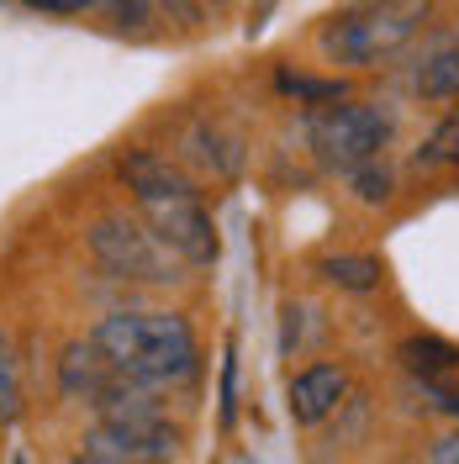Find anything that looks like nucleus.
Listing matches in <instances>:
<instances>
[{
	"instance_id": "1",
	"label": "nucleus",
	"mask_w": 459,
	"mask_h": 464,
	"mask_svg": "<svg viewBox=\"0 0 459 464\" xmlns=\"http://www.w3.org/2000/svg\"><path fill=\"white\" fill-rule=\"evenodd\" d=\"M90 343L101 348V359L116 375L159 385V391L190 380L201 364L196 327L185 322V312H106L90 327Z\"/></svg>"
},
{
	"instance_id": "2",
	"label": "nucleus",
	"mask_w": 459,
	"mask_h": 464,
	"mask_svg": "<svg viewBox=\"0 0 459 464\" xmlns=\"http://www.w3.org/2000/svg\"><path fill=\"white\" fill-rule=\"evenodd\" d=\"M423 16H428V0H354L317 32V48L327 63L375 69L412 48V37L423 32Z\"/></svg>"
},
{
	"instance_id": "3",
	"label": "nucleus",
	"mask_w": 459,
	"mask_h": 464,
	"mask_svg": "<svg viewBox=\"0 0 459 464\" xmlns=\"http://www.w3.org/2000/svg\"><path fill=\"white\" fill-rule=\"evenodd\" d=\"M85 248L101 275H112L122 285H148V290H164L180 280L185 264L174 259L170 248L153 237L143 217H127V211H106L85 227Z\"/></svg>"
},
{
	"instance_id": "4",
	"label": "nucleus",
	"mask_w": 459,
	"mask_h": 464,
	"mask_svg": "<svg viewBox=\"0 0 459 464\" xmlns=\"http://www.w3.org/2000/svg\"><path fill=\"white\" fill-rule=\"evenodd\" d=\"M396 138V116L386 111L380 101H333L327 111L312 121V148L317 159L327 164V169H359V164H370V159H386V148Z\"/></svg>"
},
{
	"instance_id": "5",
	"label": "nucleus",
	"mask_w": 459,
	"mask_h": 464,
	"mask_svg": "<svg viewBox=\"0 0 459 464\" xmlns=\"http://www.w3.org/2000/svg\"><path fill=\"white\" fill-rule=\"evenodd\" d=\"M138 217H143L153 237L170 248L185 269H211L217 254H222V237H217V222L201 206V190L185 185V190H164V196H148V201H132Z\"/></svg>"
},
{
	"instance_id": "6",
	"label": "nucleus",
	"mask_w": 459,
	"mask_h": 464,
	"mask_svg": "<svg viewBox=\"0 0 459 464\" xmlns=\"http://www.w3.org/2000/svg\"><path fill=\"white\" fill-rule=\"evenodd\" d=\"M85 454L101 464H174L180 433L164 417H101L85 433Z\"/></svg>"
},
{
	"instance_id": "7",
	"label": "nucleus",
	"mask_w": 459,
	"mask_h": 464,
	"mask_svg": "<svg viewBox=\"0 0 459 464\" xmlns=\"http://www.w3.org/2000/svg\"><path fill=\"white\" fill-rule=\"evenodd\" d=\"M344 401H348V370L333 364V359L307 364V370L290 375L286 406H290V422H296V428H322Z\"/></svg>"
},
{
	"instance_id": "8",
	"label": "nucleus",
	"mask_w": 459,
	"mask_h": 464,
	"mask_svg": "<svg viewBox=\"0 0 459 464\" xmlns=\"http://www.w3.org/2000/svg\"><path fill=\"white\" fill-rule=\"evenodd\" d=\"M180 153H185L196 169H206L211 179H232V174L243 169V143H238L232 132H222L217 121H206V116H196V121L185 127Z\"/></svg>"
},
{
	"instance_id": "9",
	"label": "nucleus",
	"mask_w": 459,
	"mask_h": 464,
	"mask_svg": "<svg viewBox=\"0 0 459 464\" xmlns=\"http://www.w3.org/2000/svg\"><path fill=\"white\" fill-rule=\"evenodd\" d=\"M106 380H112V364L101 359V348L90 343H69L63 348V359H58V391H63V401H95L101 391H106Z\"/></svg>"
},
{
	"instance_id": "10",
	"label": "nucleus",
	"mask_w": 459,
	"mask_h": 464,
	"mask_svg": "<svg viewBox=\"0 0 459 464\" xmlns=\"http://www.w3.org/2000/svg\"><path fill=\"white\" fill-rule=\"evenodd\" d=\"M396 359L412 380H459V343H449V338L417 333L396 348Z\"/></svg>"
},
{
	"instance_id": "11",
	"label": "nucleus",
	"mask_w": 459,
	"mask_h": 464,
	"mask_svg": "<svg viewBox=\"0 0 459 464\" xmlns=\"http://www.w3.org/2000/svg\"><path fill=\"white\" fill-rule=\"evenodd\" d=\"M317 275H322V285L348 290V295H370V290L386 285V264L375 254H322Z\"/></svg>"
},
{
	"instance_id": "12",
	"label": "nucleus",
	"mask_w": 459,
	"mask_h": 464,
	"mask_svg": "<svg viewBox=\"0 0 459 464\" xmlns=\"http://www.w3.org/2000/svg\"><path fill=\"white\" fill-rule=\"evenodd\" d=\"M412 85H417L423 101H459V48H433L417 63Z\"/></svg>"
},
{
	"instance_id": "13",
	"label": "nucleus",
	"mask_w": 459,
	"mask_h": 464,
	"mask_svg": "<svg viewBox=\"0 0 459 464\" xmlns=\"http://www.w3.org/2000/svg\"><path fill=\"white\" fill-rule=\"evenodd\" d=\"M417 169H459V106L428 132V143L412 153Z\"/></svg>"
},
{
	"instance_id": "14",
	"label": "nucleus",
	"mask_w": 459,
	"mask_h": 464,
	"mask_svg": "<svg viewBox=\"0 0 459 464\" xmlns=\"http://www.w3.org/2000/svg\"><path fill=\"white\" fill-rule=\"evenodd\" d=\"M16 417H22V359L11 333L0 327V428H16Z\"/></svg>"
},
{
	"instance_id": "15",
	"label": "nucleus",
	"mask_w": 459,
	"mask_h": 464,
	"mask_svg": "<svg viewBox=\"0 0 459 464\" xmlns=\"http://www.w3.org/2000/svg\"><path fill=\"white\" fill-rule=\"evenodd\" d=\"M344 179H348V190H354V201H365V206H386L391 201V190H396V174H391L386 159H370V164L348 169Z\"/></svg>"
},
{
	"instance_id": "16",
	"label": "nucleus",
	"mask_w": 459,
	"mask_h": 464,
	"mask_svg": "<svg viewBox=\"0 0 459 464\" xmlns=\"http://www.w3.org/2000/svg\"><path fill=\"white\" fill-rule=\"evenodd\" d=\"M280 90L296 95L301 106H333V101L348 95L344 80H312V74H290V69H280Z\"/></svg>"
},
{
	"instance_id": "17",
	"label": "nucleus",
	"mask_w": 459,
	"mask_h": 464,
	"mask_svg": "<svg viewBox=\"0 0 459 464\" xmlns=\"http://www.w3.org/2000/svg\"><path fill=\"white\" fill-rule=\"evenodd\" d=\"M417 391L428 396L433 411H444V417H454L459 422V385L454 380H417Z\"/></svg>"
},
{
	"instance_id": "18",
	"label": "nucleus",
	"mask_w": 459,
	"mask_h": 464,
	"mask_svg": "<svg viewBox=\"0 0 459 464\" xmlns=\"http://www.w3.org/2000/svg\"><path fill=\"white\" fill-rule=\"evenodd\" d=\"M27 11L37 16H90V11H101L106 0H22Z\"/></svg>"
},
{
	"instance_id": "19",
	"label": "nucleus",
	"mask_w": 459,
	"mask_h": 464,
	"mask_svg": "<svg viewBox=\"0 0 459 464\" xmlns=\"http://www.w3.org/2000/svg\"><path fill=\"white\" fill-rule=\"evenodd\" d=\"M428 464H459V433H444L428 449Z\"/></svg>"
},
{
	"instance_id": "20",
	"label": "nucleus",
	"mask_w": 459,
	"mask_h": 464,
	"mask_svg": "<svg viewBox=\"0 0 459 464\" xmlns=\"http://www.w3.org/2000/svg\"><path fill=\"white\" fill-rule=\"evenodd\" d=\"M232 375H238V364H232V348H228V364H222V428H232Z\"/></svg>"
},
{
	"instance_id": "21",
	"label": "nucleus",
	"mask_w": 459,
	"mask_h": 464,
	"mask_svg": "<svg viewBox=\"0 0 459 464\" xmlns=\"http://www.w3.org/2000/svg\"><path fill=\"white\" fill-rule=\"evenodd\" d=\"M106 5H112L116 22H127V16H143L148 5H159V0H106Z\"/></svg>"
},
{
	"instance_id": "22",
	"label": "nucleus",
	"mask_w": 459,
	"mask_h": 464,
	"mask_svg": "<svg viewBox=\"0 0 459 464\" xmlns=\"http://www.w3.org/2000/svg\"><path fill=\"white\" fill-rule=\"evenodd\" d=\"M69 464H101V459H95V454H85V449H80V454H74V459H69Z\"/></svg>"
},
{
	"instance_id": "23",
	"label": "nucleus",
	"mask_w": 459,
	"mask_h": 464,
	"mask_svg": "<svg viewBox=\"0 0 459 464\" xmlns=\"http://www.w3.org/2000/svg\"><path fill=\"white\" fill-rule=\"evenodd\" d=\"M206 5H228V0H206Z\"/></svg>"
},
{
	"instance_id": "24",
	"label": "nucleus",
	"mask_w": 459,
	"mask_h": 464,
	"mask_svg": "<svg viewBox=\"0 0 459 464\" xmlns=\"http://www.w3.org/2000/svg\"><path fill=\"white\" fill-rule=\"evenodd\" d=\"M454 22H459V5H454Z\"/></svg>"
},
{
	"instance_id": "25",
	"label": "nucleus",
	"mask_w": 459,
	"mask_h": 464,
	"mask_svg": "<svg viewBox=\"0 0 459 464\" xmlns=\"http://www.w3.org/2000/svg\"><path fill=\"white\" fill-rule=\"evenodd\" d=\"M0 5H11V0H0Z\"/></svg>"
}]
</instances>
